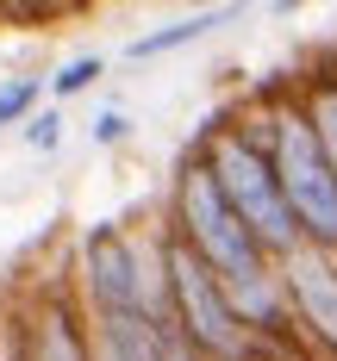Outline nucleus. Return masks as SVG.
I'll return each instance as SVG.
<instances>
[{
	"instance_id": "obj_13",
	"label": "nucleus",
	"mask_w": 337,
	"mask_h": 361,
	"mask_svg": "<svg viewBox=\"0 0 337 361\" xmlns=\"http://www.w3.org/2000/svg\"><path fill=\"white\" fill-rule=\"evenodd\" d=\"M94 75H100V56H75V63H63V75H57L50 87H57V94L69 100V94H81V87L94 81Z\"/></svg>"
},
{
	"instance_id": "obj_4",
	"label": "nucleus",
	"mask_w": 337,
	"mask_h": 361,
	"mask_svg": "<svg viewBox=\"0 0 337 361\" xmlns=\"http://www.w3.org/2000/svg\"><path fill=\"white\" fill-rule=\"evenodd\" d=\"M182 231L194 243V255L219 274L225 287H250V281L268 274L262 268V243L250 237V224L231 212V200L219 193V180H213L206 162L182 175Z\"/></svg>"
},
{
	"instance_id": "obj_14",
	"label": "nucleus",
	"mask_w": 337,
	"mask_h": 361,
	"mask_svg": "<svg viewBox=\"0 0 337 361\" xmlns=\"http://www.w3.org/2000/svg\"><path fill=\"white\" fill-rule=\"evenodd\" d=\"M25 144H32V149H57V144H63V118H57V112L32 118V125H25Z\"/></svg>"
},
{
	"instance_id": "obj_12",
	"label": "nucleus",
	"mask_w": 337,
	"mask_h": 361,
	"mask_svg": "<svg viewBox=\"0 0 337 361\" xmlns=\"http://www.w3.org/2000/svg\"><path fill=\"white\" fill-rule=\"evenodd\" d=\"M37 100V81H6L0 87V125H13V118H25Z\"/></svg>"
},
{
	"instance_id": "obj_10",
	"label": "nucleus",
	"mask_w": 337,
	"mask_h": 361,
	"mask_svg": "<svg viewBox=\"0 0 337 361\" xmlns=\"http://www.w3.org/2000/svg\"><path fill=\"white\" fill-rule=\"evenodd\" d=\"M150 324H156V349H162V361H213V355H206V349L182 330L175 312H162V318H150Z\"/></svg>"
},
{
	"instance_id": "obj_11",
	"label": "nucleus",
	"mask_w": 337,
	"mask_h": 361,
	"mask_svg": "<svg viewBox=\"0 0 337 361\" xmlns=\"http://www.w3.org/2000/svg\"><path fill=\"white\" fill-rule=\"evenodd\" d=\"M306 118H312V131H319V144H325V156H331V169H337V81H319Z\"/></svg>"
},
{
	"instance_id": "obj_1",
	"label": "nucleus",
	"mask_w": 337,
	"mask_h": 361,
	"mask_svg": "<svg viewBox=\"0 0 337 361\" xmlns=\"http://www.w3.org/2000/svg\"><path fill=\"white\" fill-rule=\"evenodd\" d=\"M81 287L100 318H162L169 312V250H138L112 224L81 231Z\"/></svg>"
},
{
	"instance_id": "obj_15",
	"label": "nucleus",
	"mask_w": 337,
	"mask_h": 361,
	"mask_svg": "<svg viewBox=\"0 0 337 361\" xmlns=\"http://www.w3.org/2000/svg\"><path fill=\"white\" fill-rule=\"evenodd\" d=\"M125 131H131L125 112H100V118H94V144H125Z\"/></svg>"
},
{
	"instance_id": "obj_9",
	"label": "nucleus",
	"mask_w": 337,
	"mask_h": 361,
	"mask_svg": "<svg viewBox=\"0 0 337 361\" xmlns=\"http://www.w3.org/2000/svg\"><path fill=\"white\" fill-rule=\"evenodd\" d=\"M231 13H194V19H175V25H162V32H150L131 44V56H162V50H175V44H194V37H206L213 25H225Z\"/></svg>"
},
{
	"instance_id": "obj_8",
	"label": "nucleus",
	"mask_w": 337,
	"mask_h": 361,
	"mask_svg": "<svg viewBox=\"0 0 337 361\" xmlns=\"http://www.w3.org/2000/svg\"><path fill=\"white\" fill-rule=\"evenodd\" d=\"M100 343H107L119 361H162L150 318H100Z\"/></svg>"
},
{
	"instance_id": "obj_5",
	"label": "nucleus",
	"mask_w": 337,
	"mask_h": 361,
	"mask_svg": "<svg viewBox=\"0 0 337 361\" xmlns=\"http://www.w3.org/2000/svg\"><path fill=\"white\" fill-rule=\"evenodd\" d=\"M275 175H281V193L294 206L306 243L331 250L337 243V169L319 144V131H312V118H300V112L275 118Z\"/></svg>"
},
{
	"instance_id": "obj_2",
	"label": "nucleus",
	"mask_w": 337,
	"mask_h": 361,
	"mask_svg": "<svg viewBox=\"0 0 337 361\" xmlns=\"http://www.w3.org/2000/svg\"><path fill=\"white\" fill-rule=\"evenodd\" d=\"M206 169L219 180V193L231 200V212L250 224V237H256L268 255H294L300 243H306L294 206H288V193H281L275 156H262L244 131H225L219 144H213V156H206Z\"/></svg>"
},
{
	"instance_id": "obj_16",
	"label": "nucleus",
	"mask_w": 337,
	"mask_h": 361,
	"mask_svg": "<svg viewBox=\"0 0 337 361\" xmlns=\"http://www.w3.org/2000/svg\"><path fill=\"white\" fill-rule=\"evenodd\" d=\"M250 361H288V355H281L275 343H256V355H250Z\"/></svg>"
},
{
	"instance_id": "obj_7",
	"label": "nucleus",
	"mask_w": 337,
	"mask_h": 361,
	"mask_svg": "<svg viewBox=\"0 0 337 361\" xmlns=\"http://www.w3.org/2000/svg\"><path fill=\"white\" fill-rule=\"evenodd\" d=\"M32 361H88V343L75 330V312L63 299H50L32 318Z\"/></svg>"
},
{
	"instance_id": "obj_6",
	"label": "nucleus",
	"mask_w": 337,
	"mask_h": 361,
	"mask_svg": "<svg viewBox=\"0 0 337 361\" xmlns=\"http://www.w3.org/2000/svg\"><path fill=\"white\" fill-rule=\"evenodd\" d=\"M281 287H288V305L300 312V324L325 349H337V268L325 262L319 243H300L294 255H281Z\"/></svg>"
},
{
	"instance_id": "obj_3",
	"label": "nucleus",
	"mask_w": 337,
	"mask_h": 361,
	"mask_svg": "<svg viewBox=\"0 0 337 361\" xmlns=\"http://www.w3.org/2000/svg\"><path fill=\"white\" fill-rule=\"evenodd\" d=\"M169 312L182 318V330L213 361H250L256 343H262V336H250V324L237 318L231 287L194 255V243H169Z\"/></svg>"
}]
</instances>
